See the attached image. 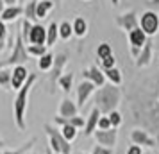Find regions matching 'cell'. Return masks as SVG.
<instances>
[{"label":"cell","instance_id":"cell-1","mask_svg":"<svg viewBox=\"0 0 159 154\" xmlns=\"http://www.w3.org/2000/svg\"><path fill=\"white\" fill-rule=\"evenodd\" d=\"M159 27V16L154 11H147L141 16V30L145 34H156Z\"/></svg>","mask_w":159,"mask_h":154},{"label":"cell","instance_id":"cell-2","mask_svg":"<svg viewBox=\"0 0 159 154\" xmlns=\"http://www.w3.org/2000/svg\"><path fill=\"white\" fill-rule=\"evenodd\" d=\"M116 99H118L116 88H106V90H102L100 93H98L97 102H100L102 110H111V108L116 104Z\"/></svg>","mask_w":159,"mask_h":154},{"label":"cell","instance_id":"cell-3","mask_svg":"<svg viewBox=\"0 0 159 154\" xmlns=\"http://www.w3.org/2000/svg\"><path fill=\"white\" fill-rule=\"evenodd\" d=\"M34 82V75L29 79L27 86H23V90L20 91V95L16 99V118H18V124L23 127V110H25V100H27V93H29V88L30 84Z\"/></svg>","mask_w":159,"mask_h":154},{"label":"cell","instance_id":"cell-4","mask_svg":"<svg viewBox=\"0 0 159 154\" xmlns=\"http://www.w3.org/2000/svg\"><path fill=\"white\" fill-rule=\"evenodd\" d=\"M116 22H118V25H122L125 30L138 29V18H136V15H134V11H129V13H125V15H120L116 18Z\"/></svg>","mask_w":159,"mask_h":154},{"label":"cell","instance_id":"cell-5","mask_svg":"<svg viewBox=\"0 0 159 154\" xmlns=\"http://www.w3.org/2000/svg\"><path fill=\"white\" fill-rule=\"evenodd\" d=\"M29 40H30V43H34V45H43L47 41V29H45L43 25H39V23L38 25H32Z\"/></svg>","mask_w":159,"mask_h":154},{"label":"cell","instance_id":"cell-6","mask_svg":"<svg viewBox=\"0 0 159 154\" xmlns=\"http://www.w3.org/2000/svg\"><path fill=\"white\" fill-rule=\"evenodd\" d=\"M25 59H27V52L23 50L22 38L18 36V38H16V50H15V54L11 56V59H9V61H6V63H0V65H7V63H18V61H25Z\"/></svg>","mask_w":159,"mask_h":154},{"label":"cell","instance_id":"cell-7","mask_svg":"<svg viewBox=\"0 0 159 154\" xmlns=\"http://www.w3.org/2000/svg\"><path fill=\"white\" fill-rule=\"evenodd\" d=\"M129 38H130V43H132V47L134 49H141V47H145V43H147V38H145V32L141 29H134L129 32Z\"/></svg>","mask_w":159,"mask_h":154},{"label":"cell","instance_id":"cell-8","mask_svg":"<svg viewBox=\"0 0 159 154\" xmlns=\"http://www.w3.org/2000/svg\"><path fill=\"white\" fill-rule=\"evenodd\" d=\"M25 77H27V70H25L23 66H16L15 72H13V77H11V84H13V88H20L22 82L25 81Z\"/></svg>","mask_w":159,"mask_h":154},{"label":"cell","instance_id":"cell-9","mask_svg":"<svg viewBox=\"0 0 159 154\" xmlns=\"http://www.w3.org/2000/svg\"><path fill=\"white\" fill-rule=\"evenodd\" d=\"M52 7H54V2H50V0H43V2H38L36 16L39 18V20L47 18V13H48V11H50Z\"/></svg>","mask_w":159,"mask_h":154},{"label":"cell","instance_id":"cell-10","mask_svg":"<svg viewBox=\"0 0 159 154\" xmlns=\"http://www.w3.org/2000/svg\"><path fill=\"white\" fill-rule=\"evenodd\" d=\"M91 91H93V82H82L79 86V104L80 106H84V100H86V97Z\"/></svg>","mask_w":159,"mask_h":154},{"label":"cell","instance_id":"cell-11","mask_svg":"<svg viewBox=\"0 0 159 154\" xmlns=\"http://www.w3.org/2000/svg\"><path fill=\"white\" fill-rule=\"evenodd\" d=\"M22 13V7H18V6H13V7H6V11L2 13V22H9V20H15L16 16Z\"/></svg>","mask_w":159,"mask_h":154},{"label":"cell","instance_id":"cell-12","mask_svg":"<svg viewBox=\"0 0 159 154\" xmlns=\"http://www.w3.org/2000/svg\"><path fill=\"white\" fill-rule=\"evenodd\" d=\"M57 36H59V25L56 22H52L50 27L47 29V43L54 45L56 43V40H57Z\"/></svg>","mask_w":159,"mask_h":154},{"label":"cell","instance_id":"cell-13","mask_svg":"<svg viewBox=\"0 0 159 154\" xmlns=\"http://www.w3.org/2000/svg\"><path fill=\"white\" fill-rule=\"evenodd\" d=\"M86 29H88V23L84 18H77L75 23H73V32L77 34V36H84L86 34Z\"/></svg>","mask_w":159,"mask_h":154},{"label":"cell","instance_id":"cell-14","mask_svg":"<svg viewBox=\"0 0 159 154\" xmlns=\"http://www.w3.org/2000/svg\"><path fill=\"white\" fill-rule=\"evenodd\" d=\"M36 7H38V2L36 0H30L29 4H27V7H25V16H27V20H36Z\"/></svg>","mask_w":159,"mask_h":154},{"label":"cell","instance_id":"cell-15","mask_svg":"<svg viewBox=\"0 0 159 154\" xmlns=\"http://www.w3.org/2000/svg\"><path fill=\"white\" fill-rule=\"evenodd\" d=\"M72 32H73V27L68 22H63L61 25H59V36H61V38H65V40H66V38L72 36Z\"/></svg>","mask_w":159,"mask_h":154},{"label":"cell","instance_id":"cell-16","mask_svg":"<svg viewBox=\"0 0 159 154\" xmlns=\"http://www.w3.org/2000/svg\"><path fill=\"white\" fill-rule=\"evenodd\" d=\"M84 75H86V77H91L97 84H102V82H104V75H102L97 68H91L89 72H84Z\"/></svg>","mask_w":159,"mask_h":154},{"label":"cell","instance_id":"cell-17","mask_svg":"<svg viewBox=\"0 0 159 154\" xmlns=\"http://www.w3.org/2000/svg\"><path fill=\"white\" fill-rule=\"evenodd\" d=\"M150 41H147L145 43V50H143V54L139 56V61H138V65H147L148 63V59H150Z\"/></svg>","mask_w":159,"mask_h":154},{"label":"cell","instance_id":"cell-18","mask_svg":"<svg viewBox=\"0 0 159 154\" xmlns=\"http://www.w3.org/2000/svg\"><path fill=\"white\" fill-rule=\"evenodd\" d=\"M106 73H107V77L115 82V84H120V81H122V75H120V72H118L116 68H109V70H106Z\"/></svg>","mask_w":159,"mask_h":154},{"label":"cell","instance_id":"cell-19","mask_svg":"<svg viewBox=\"0 0 159 154\" xmlns=\"http://www.w3.org/2000/svg\"><path fill=\"white\" fill-rule=\"evenodd\" d=\"M52 56L50 54H45V56H41V59H39V68H41V70H48V68H50L52 66Z\"/></svg>","mask_w":159,"mask_h":154},{"label":"cell","instance_id":"cell-20","mask_svg":"<svg viewBox=\"0 0 159 154\" xmlns=\"http://www.w3.org/2000/svg\"><path fill=\"white\" fill-rule=\"evenodd\" d=\"M27 52L41 58V56H45V45H30L29 49H27Z\"/></svg>","mask_w":159,"mask_h":154},{"label":"cell","instance_id":"cell-21","mask_svg":"<svg viewBox=\"0 0 159 154\" xmlns=\"http://www.w3.org/2000/svg\"><path fill=\"white\" fill-rule=\"evenodd\" d=\"M97 52H98V56H100L102 59H106L107 56H111V47H109L107 43H102L100 47H98V50H97Z\"/></svg>","mask_w":159,"mask_h":154},{"label":"cell","instance_id":"cell-22","mask_svg":"<svg viewBox=\"0 0 159 154\" xmlns=\"http://www.w3.org/2000/svg\"><path fill=\"white\" fill-rule=\"evenodd\" d=\"M97 118H98V110H95L91 113V118H89V122H88V127H86V133H91L93 131L95 124H97Z\"/></svg>","mask_w":159,"mask_h":154},{"label":"cell","instance_id":"cell-23","mask_svg":"<svg viewBox=\"0 0 159 154\" xmlns=\"http://www.w3.org/2000/svg\"><path fill=\"white\" fill-rule=\"evenodd\" d=\"M72 81H73V77H72V73H66L65 77H61V86H63V90H70V86H72Z\"/></svg>","mask_w":159,"mask_h":154},{"label":"cell","instance_id":"cell-24","mask_svg":"<svg viewBox=\"0 0 159 154\" xmlns=\"http://www.w3.org/2000/svg\"><path fill=\"white\" fill-rule=\"evenodd\" d=\"M63 113H65V115H73V113H75V108H73V104L70 102V100H65V102H63Z\"/></svg>","mask_w":159,"mask_h":154},{"label":"cell","instance_id":"cell-25","mask_svg":"<svg viewBox=\"0 0 159 154\" xmlns=\"http://www.w3.org/2000/svg\"><path fill=\"white\" fill-rule=\"evenodd\" d=\"M102 63H104V68H106V70L113 68V66H115V56H113V54H111V56H107V58L104 59Z\"/></svg>","mask_w":159,"mask_h":154},{"label":"cell","instance_id":"cell-26","mask_svg":"<svg viewBox=\"0 0 159 154\" xmlns=\"http://www.w3.org/2000/svg\"><path fill=\"white\" fill-rule=\"evenodd\" d=\"M73 136H75V129H73L72 125H66V127H65V138L72 140Z\"/></svg>","mask_w":159,"mask_h":154},{"label":"cell","instance_id":"cell-27","mask_svg":"<svg viewBox=\"0 0 159 154\" xmlns=\"http://www.w3.org/2000/svg\"><path fill=\"white\" fill-rule=\"evenodd\" d=\"M109 120H111L113 125H118L120 124V115H118V113H111V115H109Z\"/></svg>","mask_w":159,"mask_h":154},{"label":"cell","instance_id":"cell-28","mask_svg":"<svg viewBox=\"0 0 159 154\" xmlns=\"http://www.w3.org/2000/svg\"><path fill=\"white\" fill-rule=\"evenodd\" d=\"M109 124H111V120H107V118H102V120H100V127H102V129H107Z\"/></svg>","mask_w":159,"mask_h":154},{"label":"cell","instance_id":"cell-29","mask_svg":"<svg viewBox=\"0 0 159 154\" xmlns=\"http://www.w3.org/2000/svg\"><path fill=\"white\" fill-rule=\"evenodd\" d=\"M129 154H141V149H139V147H136V145L130 147V149H129Z\"/></svg>","mask_w":159,"mask_h":154},{"label":"cell","instance_id":"cell-30","mask_svg":"<svg viewBox=\"0 0 159 154\" xmlns=\"http://www.w3.org/2000/svg\"><path fill=\"white\" fill-rule=\"evenodd\" d=\"M7 79H9V75H7L6 72L0 73V82H2V84H6V82H7Z\"/></svg>","mask_w":159,"mask_h":154},{"label":"cell","instance_id":"cell-31","mask_svg":"<svg viewBox=\"0 0 159 154\" xmlns=\"http://www.w3.org/2000/svg\"><path fill=\"white\" fill-rule=\"evenodd\" d=\"M6 36V25H4V22H0V40Z\"/></svg>","mask_w":159,"mask_h":154},{"label":"cell","instance_id":"cell-32","mask_svg":"<svg viewBox=\"0 0 159 154\" xmlns=\"http://www.w3.org/2000/svg\"><path fill=\"white\" fill-rule=\"evenodd\" d=\"M4 6H6V2H4V0H0V16H2V13L6 11V7H4Z\"/></svg>","mask_w":159,"mask_h":154},{"label":"cell","instance_id":"cell-33","mask_svg":"<svg viewBox=\"0 0 159 154\" xmlns=\"http://www.w3.org/2000/svg\"><path fill=\"white\" fill-rule=\"evenodd\" d=\"M4 2L7 4L9 7H13V6H15V4H16V0H4Z\"/></svg>","mask_w":159,"mask_h":154},{"label":"cell","instance_id":"cell-34","mask_svg":"<svg viewBox=\"0 0 159 154\" xmlns=\"http://www.w3.org/2000/svg\"><path fill=\"white\" fill-rule=\"evenodd\" d=\"M95 154H109V151H104V149H97Z\"/></svg>","mask_w":159,"mask_h":154},{"label":"cell","instance_id":"cell-35","mask_svg":"<svg viewBox=\"0 0 159 154\" xmlns=\"http://www.w3.org/2000/svg\"><path fill=\"white\" fill-rule=\"evenodd\" d=\"M152 4H154V6H159V0H152Z\"/></svg>","mask_w":159,"mask_h":154},{"label":"cell","instance_id":"cell-36","mask_svg":"<svg viewBox=\"0 0 159 154\" xmlns=\"http://www.w3.org/2000/svg\"><path fill=\"white\" fill-rule=\"evenodd\" d=\"M50 2H54V4H59V2H61V0H50Z\"/></svg>","mask_w":159,"mask_h":154},{"label":"cell","instance_id":"cell-37","mask_svg":"<svg viewBox=\"0 0 159 154\" xmlns=\"http://www.w3.org/2000/svg\"><path fill=\"white\" fill-rule=\"evenodd\" d=\"M111 2H113V4H118V0H111Z\"/></svg>","mask_w":159,"mask_h":154}]
</instances>
